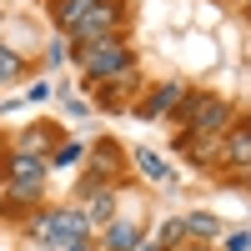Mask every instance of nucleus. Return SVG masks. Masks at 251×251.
<instances>
[{
  "label": "nucleus",
  "instance_id": "f03ea898",
  "mask_svg": "<svg viewBox=\"0 0 251 251\" xmlns=\"http://www.w3.org/2000/svg\"><path fill=\"white\" fill-rule=\"evenodd\" d=\"M116 20H121V5L116 0H91V10L75 20V46H96V40H111V30H116Z\"/></svg>",
  "mask_w": 251,
  "mask_h": 251
},
{
  "label": "nucleus",
  "instance_id": "39448f33",
  "mask_svg": "<svg viewBox=\"0 0 251 251\" xmlns=\"http://www.w3.org/2000/svg\"><path fill=\"white\" fill-rule=\"evenodd\" d=\"M136 246H141L136 221H111L106 226V251H136Z\"/></svg>",
  "mask_w": 251,
  "mask_h": 251
},
{
  "label": "nucleus",
  "instance_id": "20e7f679",
  "mask_svg": "<svg viewBox=\"0 0 251 251\" xmlns=\"http://www.w3.org/2000/svg\"><path fill=\"white\" fill-rule=\"evenodd\" d=\"M226 100H216V96H196V100H186V121H191V131L186 136H216L221 126H226Z\"/></svg>",
  "mask_w": 251,
  "mask_h": 251
},
{
  "label": "nucleus",
  "instance_id": "423d86ee",
  "mask_svg": "<svg viewBox=\"0 0 251 251\" xmlns=\"http://www.w3.org/2000/svg\"><path fill=\"white\" fill-rule=\"evenodd\" d=\"M181 96H186L181 86H161V91H156V96L141 106V116L151 121V116H166V111H176V106H181Z\"/></svg>",
  "mask_w": 251,
  "mask_h": 251
},
{
  "label": "nucleus",
  "instance_id": "6e6552de",
  "mask_svg": "<svg viewBox=\"0 0 251 251\" xmlns=\"http://www.w3.org/2000/svg\"><path fill=\"white\" fill-rule=\"evenodd\" d=\"M226 166H251V131H241V136H226Z\"/></svg>",
  "mask_w": 251,
  "mask_h": 251
},
{
  "label": "nucleus",
  "instance_id": "0eeeda50",
  "mask_svg": "<svg viewBox=\"0 0 251 251\" xmlns=\"http://www.w3.org/2000/svg\"><path fill=\"white\" fill-rule=\"evenodd\" d=\"M111 211H116V196H111V191H96V196L86 201V211H80V216H86V226H106Z\"/></svg>",
  "mask_w": 251,
  "mask_h": 251
},
{
  "label": "nucleus",
  "instance_id": "1a4fd4ad",
  "mask_svg": "<svg viewBox=\"0 0 251 251\" xmlns=\"http://www.w3.org/2000/svg\"><path fill=\"white\" fill-rule=\"evenodd\" d=\"M91 10V0H60L55 5V20H60V30H75V20Z\"/></svg>",
  "mask_w": 251,
  "mask_h": 251
},
{
  "label": "nucleus",
  "instance_id": "7ed1b4c3",
  "mask_svg": "<svg viewBox=\"0 0 251 251\" xmlns=\"http://www.w3.org/2000/svg\"><path fill=\"white\" fill-rule=\"evenodd\" d=\"M86 216L80 211H46L35 221V241H55V246H71V241H86Z\"/></svg>",
  "mask_w": 251,
  "mask_h": 251
},
{
  "label": "nucleus",
  "instance_id": "9d476101",
  "mask_svg": "<svg viewBox=\"0 0 251 251\" xmlns=\"http://www.w3.org/2000/svg\"><path fill=\"white\" fill-rule=\"evenodd\" d=\"M181 226H186V231H191V236H216V231H221L211 211H191V216H186Z\"/></svg>",
  "mask_w": 251,
  "mask_h": 251
},
{
  "label": "nucleus",
  "instance_id": "dca6fc26",
  "mask_svg": "<svg viewBox=\"0 0 251 251\" xmlns=\"http://www.w3.org/2000/svg\"><path fill=\"white\" fill-rule=\"evenodd\" d=\"M246 5H251V0H246Z\"/></svg>",
  "mask_w": 251,
  "mask_h": 251
},
{
  "label": "nucleus",
  "instance_id": "2eb2a0df",
  "mask_svg": "<svg viewBox=\"0 0 251 251\" xmlns=\"http://www.w3.org/2000/svg\"><path fill=\"white\" fill-rule=\"evenodd\" d=\"M60 251H91V246L86 241H71V246H60Z\"/></svg>",
  "mask_w": 251,
  "mask_h": 251
},
{
  "label": "nucleus",
  "instance_id": "f257e3e1",
  "mask_svg": "<svg viewBox=\"0 0 251 251\" xmlns=\"http://www.w3.org/2000/svg\"><path fill=\"white\" fill-rule=\"evenodd\" d=\"M80 71L91 80L121 75V71H131V50H126L121 40H96V46H86V55H80Z\"/></svg>",
  "mask_w": 251,
  "mask_h": 251
},
{
  "label": "nucleus",
  "instance_id": "4468645a",
  "mask_svg": "<svg viewBox=\"0 0 251 251\" xmlns=\"http://www.w3.org/2000/svg\"><path fill=\"white\" fill-rule=\"evenodd\" d=\"M251 246V236H231V241H226V251H246Z\"/></svg>",
  "mask_w": 251,
  "mask_h": 251
},
{
  "label": "nucleus",
  "instance_id": "f8f14e48",
  "mask_svg": "<svg viewBox=\"0 0 251 251\" xmlns=\"http://www.w3.org/2000/svg\"><path fill=\"white\" fill-rule=\"evenodd\" d=\"M15 75H20V55H10L0 46V80H15Z\"/></svg>",
  "mask_w": 251,
  "mask_h": 251
},
{
  "label": "nucleus",
  "instance_id": "ddd939ff",
  "mask_svg": "<svg viewBox=\"0 0 251 251\" xmlns=\"http://www.w3.org/2000/svg\"><path fill=\"white\" fill-rule=\"evenodd\" d=\"M71 161H80V146H60V151H55V166H71Z\"/></svg>",
  "mask_w": 251,
  "mask_h": 251
},
{
  "label": "nucleus",
  "instance_id": "9b49d317",
  "mask_svg": "<svg viewBox=\"0 0 251 251\" xmlns=\"http://www.w3.org/2000/svg\"><path fill=\"white\" fill-rule=\"evenodd\" d=\"M136 166H141L151 181H166V176H171V171H166V161H161L156 151H136Z\"/></svg>",
  "mask_w": 251,
  "mask_h": 251
}]
</instances>
